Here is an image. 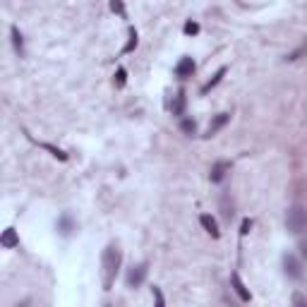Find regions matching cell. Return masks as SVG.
I'll use <instances>...</instances> for the list:
<instances>
[{"instance_id":"obj_1","label":"cell","mask_w":307,"mask_h":307,"mask_svg":"<svg viewBox=\"0 0 307 307\" xmlns=\"http://www.w3.org/2000/svg\"><path fill=\"white\" fill-rule=\"evenodd\" d=\"M120 250L115 247V245H108L106 252H103V286H106V290H111L113 281L118 276V269H120Z\"/></svg>"},{"instance_id":"obj_2","label":"cell","mask_w":307,"mask_h":307,"mask_svg":"<svg viewBox=\"0 0 307 307\" xmlns=\"http://www.w3.org/2000/svg\"><path fill=\"white\" fill-rule=\"evenodd\" d=\"M286 224H288V230L290 233H303L307 228V211L303 206H293L286 216Z\"/></svg>"},{"instance_id":"obj_3","label":"cell","mask_w":307,"mask_h":307,"mask_svg":"<svg viewBox=\"0 0 307 307\" xmlns=\"http://www.w3.org/2000/svg\"><path fill=\"white\" fill-rule=\"evenodd\" d=\"M144 279H146V262H142V264H137V266L130 269V274H127V286H130V288H137V286H142Z\"/></svg>"},{"instance_id":"obj_4","label":"cell","mask_w":307,"mask_h":307,"mask_svg":"<svg viewBox=\"0 0 307 307\" xmlns=\"http://www.w3.org/2000/svg\"><path fill=\"white\" fill-rule=\"evenodd\" d=\"M192 72H195V60L192 58H183L178 65H175V77H180V80H187V77H192Z\"/></svg>"},{"instance_id":"obj_5","label":"cell","mask_w":307,"mask_h":307,"mask_svg":"<svg viewBox=\"0 0 307 307\" xmlns=\"http://www.w3.org/2000/svg\"><path fill=\"white\" fill-rule=\"evenodd\" d=\"M230 283H233V290L238 293V298H240L243 303H250L252 295H250V290H247V286L240 279V274H230Z\"/></svg>"},{"instance_id":"obj_6","label":"cell","mask_w":307,"mask_h":307,"mask_svg":"<svg viewBox=\"0 0 307 307\" xmlns=\"http://www.w3.org/2000/svg\"><path fill=\"white\" fill-rule=\"evenodd\" d=\"M199 224H202V228H204L211 238H219V235H221L219 224H216V219H214L211 214H202V216H199Z\"/></svg>"},{"instance_id":"obj_7","label":"cell","mask_w":307,"mask_h":307,"mask_svg":"<svg viewBox=\"0 0 307 307\" xmlns=\"http://www.w3.org/2000/svg\"><path fill=\"white\" fill-rule=\"evenodd\" d=\"M228 120H230V113H219V115L211 120V125H209V130H206V137H214V135L224 127Z\"/></svg>"},{"instance_id":"obj_8","label":"cell","mask_w":307,"mask_h":307,"mask_svg":"<svg viewBox=\"0 0 307 307\" xmlns=\"http://www.w3.org/2000/svg\"><path fill=\"white\" fill-rule=\"evenodd\" d=\"M0 245H2V247H7V250L17 247V245H20V238H17V230H15V228H7V230L2 233V238H0Z\"/></svg>"},{"instance_id":"obj_9","label":"cell","mask_w":307,"mask_h":307,"mask_svg":"<svg viewBox=\"0 0 307 307\" xmlns=\"http://www.w3.org/2000/svg\"><path fill=\"white\" fill-rule=\"evenodd\" d=\"M283 264H286V274H288L290 279H300V276H303V271H300V264L295 262V257H290V254H286V259H283Z\"/></svg>"},{"instance_id":"obj_10","label":"cell","mask_w":307,"mask_h":307,"mask_svg":"<svg viewBox=\"0 0 307 307\" xmlns=\"http://www.w3.org/2000/svg\"><path fill=\"white\" fill-rule=\"evenodd\" d=\"M228 170H230V164H228V161H219L216 166L211 168V175H209V178H211V183H221Z\"/></svg>"},{"instance_id":"obj_11","label":"cell","mask_w":307,"mask_h":307,"mask_svg":"<svg viewBox=\"0 0 307 307\" xmlns=\"http://www.w3.org/2000/svg\"><path fill=\"white\" fill-rule=\"evenodd\" d=\"M170 111H173V115H183V113H185V91H178V94L173 96Z\"/></svg>"},{"instance_id":"obj_12","label":"cell","mask_w":307,"mask_h":307,"mask_svg":"<svg viewBox=\"0 0 307 307\" xmlns=\"http://www.w3.org/2000/svg\"><path fill=\"white\" fill-rule=\"evenodd\" d=\"M180 130H183L185 135H195L197 123H195V120H190V118H187V120H183V123H180Z\"/></svg>"},{"instance_id":"obj_13","label":"cell","mask_w":307,"mask_h":307,"mask_svg":"<svg viewBox=\"0 0 307 307\" xmlns=\"http://www.w3.org/2000/svg\"><path fill=\"white\" fill-rule=\"evenodd\" d=\"M135 48H137V31L130 29V41H127V46L123 48V53H130V51H135Z\"/></svg>"},{"instance_id":"obj_14","label":"cell","mask_w":307,"mask_h":307,"mask_svg":"<svg viewBox=\"0 0 307 307\" xmlns=\"http://www.w3.org/2000/svg\"><path fill=\"white\" fill-rule=\"evenodd\" d=\"M224 75H225V67H221V70H219V72H216V75H214V80H211V82L206 84V86H204V89H202V91H204V94H206V91H209V89H211V86H216V84L221 82V80H224Z\"/></svg>"},{"instance_id":"obj_15","label":"cell","mask_w":307,"mask_h":307,"mask_svg":"<svg viewBox=\"0 0 307 307\" xmlns=\"http://www.w3.org/2000/svg\"><path fill=\"white\" fill-rule=\"evenodd\" d=\"M12 41H15V48L22 53V34H20V29L12 27Z\"/></svg>"},{"instance_id":"obj_16","label":"cell","mask_w":307,"mask_h":307,"mask_svg":"<svg viewBox=\"0 0 307 307\" xmlns=\"http://www.w3.org/2000/svg\"><path fill=\"white\" fill-rule=\"evenodd\" d=\"M125 77H127V72H125V67H120V70H118V75H115V86H118V89H123V86H125Z\"/></svg>"},{"instance_id":"obj_17","label":"cell","mask_w":307,"mask_h":307,"mask_svg":"<svg viewBox=\"0 0 307 307\" xmlns=\"http://www.w3.org/2000/svg\"><path fill=\"white\" fill-rule=\"evenodd\" d=\"M111 10H113V12H118V15H123V17H125V5H123L120 0H111Z\"/></svg>"},{"instance_id":"obj_18","label":"cell","mask_w":307,"mask_h":307,"mask_svg":"<svg viewBox=\"0 0 307 307\" xmlns=\"http://www.w3.org/2000/svg\"><path fill=\"white\" fill-rule=\"evenodd\" d=\"M151 293H154V300H156V305H159V307H164V303H166V300H164V295H161V290H159V288L154 286V288H151Z\"/></svg>"},{"instance_id":"obj_19","label":"cell","mask_w":307,"mask_h":307,"mask_svg":"<svg viewBox=\"0 0 307 307\" xmlns=\"http://www.w3.org/2000/svg\"><path fill=\"white\" fill-rule=\"evenodd\" d=\"M197 31H199V24H197V22H187V24H185V34H197Z\"/></svg>"},{"instance_id":"obj_20","label":"cell","mask_w":307,"mask_h":307,"mask_svg":"<svg viewBox=\"0 0 307 307\" xmlns=\"http://www.w3.org/2000/svg\"><path fill=\"white\" fill-rule=\"evenodd\" d=\"M250 228H252V219H245V221H243V228H240V235H247Z\"/></svg>"},{"instance_id":"obj_21","label":"cell","mask_w":307,"mask_h":307,"mask_svg":"<svg viewBox=\"0 0 307 307\" xmlns=\"http://www.w3.org/2000/svg\"><path fill=\"white\" fill-rule=\"evenodd\" d=\"M300 250H303V254H305V257H307V240H305V243H303V245H300Z\"/></svg>"}]
</instances>
